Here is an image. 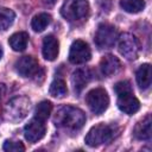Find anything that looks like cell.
Instances as JSON below:
<instances>
[{
	"label": "cell",
	"mask_w": 152,
	"mask_h": 152,
	"mask_svg": "<svg viewBox=\"0 0 152 152\" xmlns=\"http://www.w3.org/2000/svg\"><path fill=\"white\" fill-rule=\"evenodd\" d=\"M53 122L57 127L68 131H77L86 124V114L80 108L72 106H63L56 112Z\"/></svg>",
	"instance_id": "cell-1"
},
{
	"label": "cell",
	"mask_w": 152,
	"mask_h": 152,
	"mask_svg": "<svg viewBox=\"0 0 152 152\" xmlns=\"http://www.w3.org/2000/svg\"><path fill=\"white\" fill-rule=\"evenodd\" d=\"M61 14L70 23L83 20L89 14V2L88 0H66L61 8Z\"/></svg>",
	"instance_id": "cell-2"
},
{
	"label": "cell",
	"mask_w": 152,
	"mask_h": 152,
	"mask_svg": "<svg viewBox=\"0 0 152 152\" xmlns=\"http://www.w3.org/2000/svg\"><path fill=\"white\" fill-rule=\"evenodd\" d=\"M113 138V129L106 124H99L93 126L87 133L84 141L90 147H97L104 142H108Z\"/></svg>",
	"instance_id": "cell-3"
},
{
	"label": "cell",
	"mask_w": 152,
	"mask_h": 152,
	"mask_svg": "<svg viewBox=\"0 0 152 152\" xmlns=\"http://www.w3.org/2000/svg\"><path fill=\"white\" fill-rule=\"evenodd\" d=\"M86 102H87L89 109L94 114L100 115L108 108L109 97H108L107 91L103 88H95V89H91L87 94Z\"/></svg>",
	"instance_id": "cell-4"
},
{
	"label": "cell",
	"mask_w": 152,
	"mask_h": 152,
	"mask_svg": "<svg viewBox=\"0 0 152 152\" xmlns=\"http://www.w3.org/2000/svg\"><path fill=\"white\" fill-rule=\"evenodd\" d=\"M119 38V32L116 27L109 24H101L95 33V44L100 49H109L112 48Z\"/></svg>",
	"instance_id": "cell-5"
},
{
	"label": "cell",
	"mask_w": 152,
	"mask_h": 152,
	"mask_svg": "<svg viewBox=\"0 0 152 152\" xmlns=\"http://www.w3.org/2000/svg\"><path fill=\"white\" fill-rule=\"evenodd\" d=\"M118 40H119V52L126 59L132 61L138 57V53L140 50V44L133 34L124 33L118 38Z\"/></svg>",
	"instance_id": "cell-6"
},
{
	"label": "cell",
	"mask_w": 152,
	"mask_h": 152,
	"mask_svg": "<svg viewBox=\"0 0 152 152\" xmlns=\"http://www.w3.org/2000/svg\"><path fill=\"white\" fill-rule=\"evenodd\" d=\"M30 110V100L26 97H15L11 102H8L5 114L8 120L18 121L26 116Z\"/></svg>",
	"instance_id": "cell-7"
},
{
	"label": "cell",
	"mask_w": 152,
	"mask_h": 152,
	"mask_svg": "<svg viewBox=\"0 0 152 152\" xmlns=\"http://www.w3.org/2000/svg\"><path fill=\"white\" fill-rule=\"evenodd\" d=\"M90 57H91V51L86 42L77 39L71 44L69 52V61L72 64H83L88 62Z\"/></svg>",
	"instance_id": "cell-8"
},
{
	"label": "cell",
	"mask_w": 152,
	"mask_h": 152,
	"mask_svg": "<svg viewBox=\"0 0 152 152\" xmlns=\"http://www.w3.org/2000/svg\"><path fill=\"white\" fill-rule=\"evenodd\" d=\"M45 121H42L37 118L30 120V122L24 128V135L28 142H37L45 135Z\"/></svg>",
	"instance_id": "cell-9"
},
{
	"label": "cell",
	"mask_w": 152,
	"mask_h": 152,
	"mask_svg": "<svg viewBox=\"0 0 152 152\" xmlns=\"http://www.w3.org/2000/svg\"><path fill=\"white\" fill-rule=\"evenodd\" d=\"M15 70L19 75H21L23 77H31L33 75H36L39 70V64L37 62V59L32 56H24L21 58H19L15 64Z\"/></svg>",
	"instance_id": "cell-10"
},
{
	"label": "cell",
	"mask_w": 152,
	"mask_h": 152,
	"mask_svg": "<svg viewBox=\"0 0 152 152\" xmlns=\"http://www.w3.org/2000/svg\"><path fill=\"white\" fill-rule=\"evenodd\" d=\"M118 107L121 112H124L128 115H132L139 110L140 102L133 95L132 91H128V93H124V94L118 95Z\"/></svg>",
	"instance_id": "cell-11"
},
{
	"label": "cell",
	"mask_w": 152,
	"mask_h": 152,
	"mask_svg": "<svg viewBox=\"0 0 152 152\" xmlns=\"http://www.w3.org/2000/svg\"><path fill=\"white\" fill-rule=\"evenodd\" d=\"M58 51H59V43L57 38L52 34H48L43 39V48H42L43 57L46 61H55L58 56Z\"/></svg>",
	"instance_id": "cell-12"
},
{
	"label": "cell",
	"mask_w": 152,
	"mask_h": 152,
	"mask_svg": "<svg viewBox=\"0 0 152 152\" xmlns=\"http://www.w3.org/2000/svg\"><path fill=\"white\" fill-rule=\"evenodd\" d=\"M121 68V63L118 59V57L113 56V55H107L104 56L101 62H100V70L102 72V75L109 77L114 74H116Z\"/></svg>",
	"instance_id": "cell-13"
},
{
	"label": "cell",
	"mask_w": 152,
	"mask_h": 152,
	"mask_svg": "<svg viewBox=\"0 0 152 152\" xmlns=\"http://www.w3.org/2000/svg\"><path fill=\"white\" fill-rule=\"evenodd\" d=\"M89 80H90V72L88 69L81 68V69H77L76 71H74V74L71 76V83H72L74 90L76 93H81L82 89L88 84Z\"/></svg>",
	"instance_id": "cell-14"
},
{
	"label": "cell",
	"mask_w": 152,
	"mask_h": 152,
	"mask_svg": "<svg viewBox=\"0 0 152 152\" xmlns=\"http://www.w3.org/2000/svg\"><path fill=\"white\" fill-rule=\"evenodd\" d=\"M151 115H146L141 121H139L137 124V126L134 127V137L138 140H148L151 138L152 134V129H151Z\"/></svg>",
	"instance_id": "cell-15"
},
{
	"label": "cell",
	"mask_w": 152,
	"mask_h": 152,
	"mask_svg": "<svg viewBox=\"0 0 152 152\" xmlns=\"http://www.w3.org/2000/svg\"><path fill=\"white\" fill-rule=\"evenodd\" d=\"M135 77H137V83L140 87V89L145 90V89L150 88V86H151V65L148 63L140 65L139 69L137 70Z\"/></svg>",
	"instance_id": "cell-16"
},
{
	"label": "cell",
	"mask_w": 152,
	"mask_h": 152,
	"mask_svg": "<svg viewBox=\"0 0 152 152\" xmlns=\"http://www.w3.org/2000/svg\"><path fill=\"white\" fill-rule=\"evenodd\" d=\"M8 43L14 51H24L28 43V34L26 32H15L10 37Z\"/></svg>",
	"instance_id": "cell-17"
},
{
	"label": "cell",
	"mask_w": 152,
	"mask_h": 152,
	"mask_svg": "<svg viewBox=\"0 0 152 152\" xmlns=\"http://www.w3.org/2000/svg\"><path fill=\"white\" fill-rule=\"evenodd\" d=\"M51 23V15L48 13H39L33 17L31 21V27L34 32H42L46 28V26Z\"/></svg>",
	"instance_id": "cell-18"
},
{
	"label": "cell",
	"mask_w": 152,
	"mask_h": 152,
	"mask_svg": "<svg viewBox=\"0 0 152 152\" xmlns=\"http://www.w3.org/2000/svg\"><path fill=\"white\" fill-rule=\"evenodd\" d=\"M15 14L12 10L6 7H0V31H6L13 24Z\"/></svg>",
	"instance_id": "cell-19"
},
{
	"label": "cell",
	"mask_w": 152,
	"mask_h": 152,
	"mask_svg": "<svg viewBox=\"0 0 152 152\" xmlns=\"http://www.w3.org/2000/svg\"><path fill=\"white\" fill-rule=\"evenodd\" d=\"M68 89H66V84L64 82V80L57 77L55 78L51 84H50V88H49V93L51 96L53 97H63L65 94H66Z\"/></svg>",
	"instance_id": "cell-20"
},
{
	"label": "cell",
	"mask_w": 152,
	"mask_h": 152,
	"mask_svg": "<svg viewBox=\"0 0 152 152\" xmlns=\"http://www.w3.org/2000/svg\"><path fill=\"white\" fill-rule=\"evenodd\" d=\"M51 110H52V103L50 101H42L36 106L34 118L42 121H46L51 114Z\"/></svg>",
	"instance_id": "cell-21"
},
{
	"label": "cell",
	"mask_w": 152,
	"mask_h": 152,
	"mask_svg": "<svg viewBox=\"0 0 152 152\" xmlns=\"http://www.w3.org/2000/svg\"><path fill=\"white\" fill-rule=\"evenodd\" d=\"M120 6L128 13H139L145 7L144 0H120Z\"/></svg>",
	"instance_id": "cell-22"
},
{
	"label": "cell",
	"mask_w": 152,
	"mask_h": 152,
	"mask_svg": "<svg viewBox=\"0 0 152 152\" xmlns=\"http://www.w3.org/2000/svg\"><path fill=\"white\" fill-rule=\"evenodd\" d=\"M2 148L6 152H23L25 150L24 145L20 141H14V140H6L4 142Z\"/></svg>",
	"instance_id": "cell-23"
},
{
	"label": "cell",
	"mask_w": 152,
	"mask_h": 152,
	"mask_svg": "<svg viewBox=\"0 0 152 152\" xmlns=\"http://www.w3.org/2000/svg\"><path fill=\"white\" fill-rule=\"evenodd\" d=\"M114 91H115L118 95L124 94V93L132 91L131 83H129L128 81H120V82H118V83L114 86Z\"/></svg>",
	"instance_id": "cell-24"
},
{
	"label": "cell",
	"mask_w": 152,
	"mask_h": 152,
	"mask_svg": "<svg viewBox=\"0 0 152 152\" xmlns=\"http://www.w3.org/2000/svg\"><path fill=\"white\" fill-rule=\"evenodd\" d=\"M4 84H1L0 83V100H1V96H2V94H4Z\"/></svg>",
	"instance_id": "cell-25"
},
{
	"label": "cell",
	"mask_w": 152,
	"mask_h": 152,
	"mask_svg": "<svg viewBox=\"0 0 152 152\" xmlns=\"http://www.w3.org/2000/svg\"><path fill=\"white\" fill-rule=\"evenodd\" d=\"M1 57H2V48L0 45V59H1Z\"/></svg>",
	"instance_id": "cell-26"
}]
</instances>
